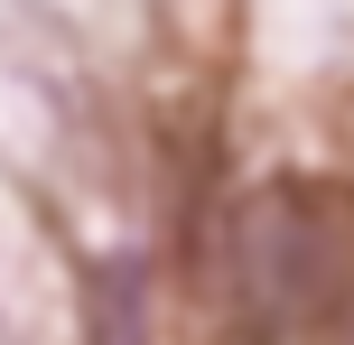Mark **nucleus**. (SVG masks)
Masks as SVG:
<instances>
[{
  "label": "nucleus",
  "mask_w": 354,
  "mask_h": 345,
  "mask_svg": "<svg viewBox=\"0 0 354 345\" xmlns=\"http://www.w3.org/2000/svg\"><path fill=\"white\" fill-rule=\"evenodd\" d=\"M233 290L261 345H299L354 299V187L280 178L233 224Z\"/></svg>",
  "instance_id": "f257e3e1"
},
{
  "label": "nucleus",
  "mask_w": 354,
  "mask_h": 345,
  "mask_svg": "<svg viewBox=\"0 0 354 345\" xmlns=\"http://www.w3.org/2000/svg\"><path fill=\"white\" fill-rule=\"evenodd\" d=\"M84 345H159V308H149V271L140 261H103L84 280Z\"/></svg>",
  "instance_id": "f03ea898"
}]
</instances>
